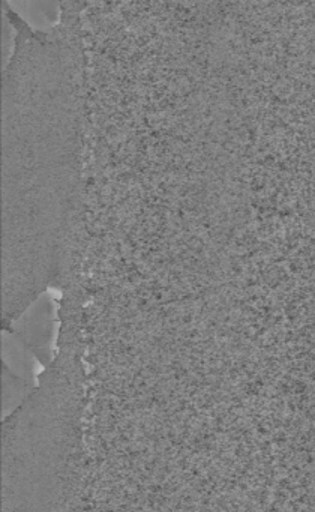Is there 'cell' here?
Returning <instances> with one entry per match:
<instances>
[{"label":"cell","mask_w":315,"mask_h":512,"mask_svg":"<svg viewBox=\"0 0 315 512\" xmlns=\"http://www.w3.org/2000/svg\"><path fill=\"white\" fill-rule=\"evenodd\" d=\"M12 29L3 71V313L12 322L59 277L80 211L87 112L84 2L33 26L5 2Z\"/></svg>","instance_id":"obj_1"},{"label":"cell","mask_w":315,"mask_h":512,"mask_svg":"<svg viewBox=\"0 0 315 512\" xmlns=\"http://www.w3.org/2000/svg\"><path fill=\"white\" fill-rule=\"evenodd\" d=\"M84 368L57 341L38 386L2 424V512H83Z\"/></svg>","instance_id":"obj_2"},{"label":"cell","mask_w":315,"mask_h":512,"mask_svg":"<svg viewBox=\"0 0 315 512\" xmlns=\"http://www.w3.org/2000/svg\"><path fill=\"white\" fill-rule=\"evenodd\" d=\"M57 310L53 298L47 293L39 296L18 319L2 331L14 335L41 365L42 370L53 362L56 355L54 338L57 340Z\"/></svg>","instance_id":"obj_3"}]
</instances>
